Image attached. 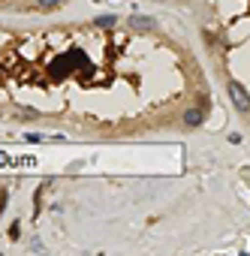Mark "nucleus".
Here are the masks:
<instances>
[{
  "mask_svg": "<svg viewBox=\"0 0 250 256\" xmlns=\"http://www.w3.org/2000/svg\"><path fill=\"white\" fill-rule=\"evenodd\" d=\"M130 27L133 30H157V21L151 19V15H130Z\"/></svg>",
  "mask_w": 250,
  "mask_h": 256,
  "instance_id": "f03ea898",
  "label": "nucleus"
},
{
  "mask_svg": "<svg viewBox=\"0 0 250 256\" xmlns=\"http://www.w3.org/2000/svg\"><path fill=\"white\" fill-rule=\"evenodd\" d=\"M97 27H115L118 24V19H115V15H100V19L94 21Z\"/></svg>",
  "mask_w": 250,
  "mask_h": 256,
  "instance_id": "20e7f679",
  "label": "nucleus"
},
{
  "mask_svg": "<svg viewBox=\"0 0 250 256\" xmlns=\"http://www.w3.org/2000/svg\"><path fill=\"white\" fill-rule=\"evenodd\" d=\"M229 99L235 102V109H238V112H244V115L250 112V97H247V91L241 88L238 81H229Z\"/></svg>",
  "mask_w": 250,
  "mask_h": 256,
  "instance_id": "f257e3e1",
  "label": "nucleus"
},
{
  "mask_svg": "<svg viewBox=\"0 0 250 256\" xmlns=\"http://www.w3.org/2000/svg\"><path fill=\"white\" fill-rule=\"evenodd\" d=\"M205 121V112L202 109H187L184 112V127H199Z\"/></svg>",
  "mask_w": 250,
  "mask_h": 256,
  "instance_id": "7ed1b4c3",
  "label": "nucleus"
},
{
  "mask_svg": "<svg viewBox=\"0 0 250 256\" xmlns=\"http://www.w3.org/2000/svg\"><path fill=\"white\" fill-rule=\"evenodd\" d=\"M63 0H37V6L40 9H55V6H61Z\"/></svg>",
  "mask_w": 250,
  "mask_h": 256,
  "instance_id": "39448f33",
  "label": "nucleus"
}]
</instances>
